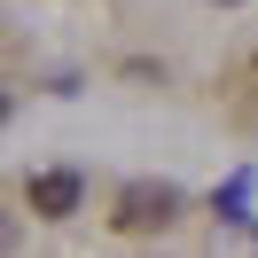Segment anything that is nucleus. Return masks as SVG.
Wrapping results in <instances>:
<instances>
[{"label": "nucleus", "mask_w": 258, "mask_h": 258, "mask_svg": "<svg viewBox=\"0 0 258 258\" xmlns=\"http://www.w3.org/2000/svg\"><path fill=\"white\" fill-rule=\"evenodd\" d=\"M125 235H149V227H172L180 219V188H164V180H133V188H117V211H110Z\"/></svg>", "instance_id": "nucleus-1"}, {"label": "nucleus", "mask_w": 258, "mask_h": 258, "mask_svg": "<svg viewBox=\"0 0 258 258\" xmlns=\"http://www.w3.org/2000/svg\"><path fill=\"white\" fill-rule=\"evenodd\" d=\"M79 172H32L24 180V204L39 211V219H71V211H79Z\"/></svg>", "instance_id": "nucleus-2"}]
</instances>
